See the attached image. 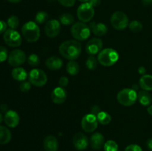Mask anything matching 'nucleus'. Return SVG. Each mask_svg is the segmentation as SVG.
<instances>
[{
  "label": "nucleus",
  "mask_w": 152,
  "mask_h": 151,
  "mask_svg": "<svg viewBox=\"0 0 152 151\" xmlns=\"http://www.w3.org/2000/svg\"><path fill=\"white\" fill-rule=\"evenodd\" d=\"M59 53L62 57L68 60H75L81 54V44L77 40H68L59 46Z\"/></svg>",
  "instance_id": "nucleus-1"
},
{
  "label": "nucleus",
  "mask_w": 152,
  "mask_h": 151,
  "mask_svg": "<svg viewBox=\"0 0 152 151\" xmlns=\"http://www.w3.org/2000/svg\"><path fill=\"white\" fill-rule=\"evenodd\" d=\"M22 34L26 41L35 42L40 37V29L36 22L30 21L22 26Z\"/></svg>",
  "instance_id": "nucleus-2"
},
{
  "label": "nucleus",
  "mask_w": 152,
  "mask_h": 151,
  "mask_svg": "<svg viewBox=\"0 0 152 151\" xmlns=\"http://www.w3.org/2000/svg\"><path fill=\"white\" fill-rule=\"evenodd\" d=\"M118 53L112 48H105L98 53L97 60L102 66H112L118 61Z\"/></svg>",
  "instance_id": "nucleus-3"
},
{
  "label": "nucleus",
  "mask_w": 152,
  "mask_h": 151,
  "mask_svg": "<svg viewBox=\"0 0 152 151\" xmlns=\"http://www.w3.org/2000/svg\"><path fill=\"white\" fill-rule=\"evenodd\" d=\"M72 36L78 41H85L91 35V28L85 22H76L72 25L71 29Z\"/></svg>",
  "instance_id": "nucleus-4"
},
{
  "label": "nucleus",
  "mask_w": 152,
  "mask_h": 151,
  "mask_svg": "<svg viewBox=\"0 0 152 151\" xmlns=\"http://www.w3.org/2000/svg\"><path fill=\"white\" fill-rule=\"evenodd\" d=\"M117 99L121 105L126 107L132 106L137 100V93L136 90L132 88H125L117 93Z\"/></svg>",
  "instance_id": "nucleus-5"
},
{
  "label": "nucleus",
  "mask_w": 152,
  "mask_h": 151,
  "mask_svg": "<svg viewBox=\"0 0 152 151\" xmlns=\"http://www.w3.org/2000/svg\"><path fill=\"white\" fill-rule=\"evenodd\" d=\"M113 28L117 30L126 29L129 25V20L127 15L122 11H116L111 15L110 19Z\"/></svg>",
  "instance_id": "nucleus-6"
},
{
  "label": "nucleus",
  "mask_w": 152,
  "mask_h": 151,
  "mask_svg": "<svg viewBox=\"0 0 152 151\" xmlns=\"http://www.w3.org/2000/svg\"><path fill=\"white\" fill-rule=\"evenodd\" d=\"M3 38L7 45L11 47H17L22 44V36L16 30L7 29L3 33Z\"/></svg>",
  "instance_id": "nucleus-7"
},
{
  "label": "nucleus",
  "mask_w": 152,
  "mask_h": 151,
  "mask_svg": "<svg viewBox=\"0 0 152 151\" xmlns=\"http://www.w3.org/2000/svg\"><path fill=\"white\" fill-rule=\"evenodd\" d=\"M77 17L81 22H90L94 16V8L88 2L83 3L77 9Z\"/></svg>",
  "instance_id": "nucleus-8"
},
{
  "label": "nucleus",
  "mask_w": 152,
  "mask_h": 151,
  "mask_svg": "<svg viewBox=\"0 0 152 151\" xmlns=\"http://www.w3.org/2000/svg\"><path fill=\"white\" fill-rule=\"evenodd\" d=\"M29 81L36 87H42L47 83L48 76L45 73L40 69H33L28 75Z\"/></svg>",
  "instance_id": "nucleus-9"
},
{
  "label": "nucleus",
  "mask_w": 152,
  "mask_h": 151,
  "mask_svg": "<svg viewBox=\"0 0 152 151\" xmlns=\"http://www.w3.org/2000/svg\"><path fill=\"white\" fill-rule=\"evenodd\" d=\"M26 59L27 56L25 52L20 49H16L10 52V54L8 55L7 62L12 67L17 68L25 63Z\"/></svg>",
  "instance_id": "nucleus-10"
},
{
  "label": "nucleus",
  "mask_w": 152,
  "mask_h": 151,
  "mask_svg": "<svg viewBox=\"0 0 152 151\" xmlns=\"http://www.w3.org/2000/svg\"><path fill=\"white\" fill-rule=\"evenodd\" d=\"M98 126V120L95 115L92 113L86 114L81 121V127L85 132L92 133L94 131Z\"/></svg>",
  "instance_id": "nucleus-11"
},
{
  "label": "nucleus",
  "mask_w": 152,
  "mask_h": 151,
  "mask_svg": "<svg viewBox=\"0 0 152 151\" xmlns=\"http://www.w3.org/2000/svg\"><path fill=\"white\" fill-rule=\"evenodd\" d=\"M61 30V23L56 19H51L46 22L45 33L49 38H55L59 34Z\"/></svg>",
  "instance_id": "nucleus-12"
},
{
  "label": "nucleus",
  "mask_w": 152,
  "mask_h": 151,
  "mask_svg": "<svg viewBox=\"0 0 152 151\" xmlns=\"http://www.w3.org/2000/svg\"><path fill=\"white\" fill-rule=\"evenodd\" d=\"M103 42L102 40L99 38H94L89 40L86 46V50L88 54L91 56H94L102 50Z\"/></svg>",
  "instance_id": "nucleus-13"
},
{
  "label": "nucleus",
  "mask_w": 152,
  "mask_h": 151,
  "mask_svg": "<svg viewBox=\"0 0 152 151\" xmlns=\"http://www.w3.org/2000/svg\"><path fill=\"white\" fill-rule=\"evenodd\" d=\"M88 144V139L84 133H77L73 137V144L78 150H85L87 149Z\"/></svg>",
  "instance_id": "nucleus-14"
},
{
  "label": "nucleus",
  "mask_w": 152,
  "mask_h": 151,
  "mask_svg": "<svg viewBox=\"0 0 152 151\" xmlns=\"http://www.w3.org/2000/svg\"><path fill=\"white\" fill-rule=\"evenodd\" d=\"M4 121L7 127L14 128L19 123V114L16 111L8 110L4 115Z\"/></svg>",
  "instance_id": "nucleus-15"
},
{
  "label": "nucleus",
  "mask_w": 152,
  "mask_h": 151,
  "mask_svg": "<svg viewBox=\"0 0 152 151\" xmlns=\"http://www.w3.org/2000/svg\"><path fill=\"white\" fill-rule=\"evenodd\" d=\"M67 99V92L64 87H56L52 91L51 99L53 103L56 105H61L64 103Z\"/></svg>",
  "instance_id": "nucleus-16"
},
{
  "label": "nucleus",
  "mask_w": 152,
  "mask_h": 151,
  "mask_svg": "<svg viewBox=\"0 0 152 151\" xmlns=\"http://www.w3.org/2000/svg\"><path fill=\"white\" fill-rule=\"evenodd\" d=\"M89 143L92 149L98 150L101 149L105 144V138L102 133L96 132L91 135Z\"/></svg>",
  "instance_id": "nucleus-17"
},
{
  "label": "nucleus",
  "mask_w": 152,
  "mask_h": 151,
  "mask_svg": "<svg viewBox=\"0 0 152 151\" xmlns=\"http://www.w3.org/2000/svg\"><path fill=\"white\" fill-rule=\"evenodd\" d=\"M43 147L45 151H57L59 148V142L55 136L49 135L45 138L43 141Z\"/></svg>",
  "instance_id": "nucleus-18"
},
{
  "label": "nucleus",
  "mask_w": 152,
  "mask_h": 151,
  "mask_svg": "<svg viewBox=\"0 0 152 151\" xmlns=\"http://www.w3.org/2000/svg\"><path fill=\"white\" fill-rule=\"evenodd\" d=\"M91 30L96 36H102L108 32V27L104 23H96V22H91L89 25Z\"/></svg>",
  "instance_id": "nucleus-19"
},
{
  "label": "nucleus",
  "mask_w": 152,
  "mask_h": 151,
  "mask_svg": "<svg viewBox=\"0 0 152 151\" xmlns=\"http://www.w3.org/2000/svg\"><path fill=\"white\" fill-rule=\"evenodd\" d=\"M45 65L49 70H58L63 65V62L58 56H50L45 61Z\"/></svg>",
  "instance_id": "nucleus-20"
},
{
  "label": "nucleus",
  "mask_w": 152,
  "mask_h": 151,
  "mask_svg": "<svg viewBox=\"0 0 152 151\" xmlns=\"http://www.w3.org/2000/svg\"><path fill=\"white\" fill-rule=\"evenodd\" d=\"M11 76L13 79H15L16 81H25V79L28 77V73L24 68L17 67L12 70Z\"/></svg>",
  "instance_id": "nucleus-21"
},
{
  "label": "nucleus",
  "mask_w": 152,
  "mask_h": 151,
  "mask_svg": "<svg viewBox=\"0 0 152 151\" xmlns=\"http://www.w3.org/2000/svg\"><path fill=\"white\" fill-rule=\"evenodd\" d=\"M11 140V132L7 127L0 125V144H6Z\"/></svg>",
  "instance_id": "nucleus-22"
},
{
  "label": "nucleus",
  "mask_w": 152,
  "mask_h": 151,
  "mask_svg": "<svg viewBox=\"0 0 152 151\" xmlns=\"http://www.w3.org/2000/svg\"><path fill=\"white\" fill-rule=\"evenodd\" d=\"M140 87L145 91L152 90V76L143 75L140 78Z\"/></svg>",
  "instance_id": "nucleus-23"
},
{
  "label": "nucleus",
  "mask_w": 152,
  "mask_h": 151,
  "mask_svg": "<svg viewBox=\"0 0 152 151\" xmlns=\"http://www.w3.org/2000/svg\"><path fill=\"white\" fill-rule=\"evenodd\" d=\"M137 99L140 103L143 106L151 105L152 102L151 96L148 93V91H145V90H141L137 93Z\"/></svg>",
  "instance_id": "nucleus-24"
},
{
  "label": "nucleus",
  "mask_w": 152,
  "mask_h": 151,
  "mask_svg": "<svg viewBox=\"0 0 152 151\" xmlns=\"http://www.w3.org/2000/svg\"><path fill=\"white\" fill-rule=\"evenodd\" d=\"M66 70L69 75L75 76L80 72V65L75 60H71L67 64Z\"/></svg>",
  "instance_id": "nucleus-25"
},
{
  "label": "nucleus",
  "mask_w": 152,
  "mask_h": 151,
  "mask_svg": "<svg viewBox=\"0 0 152 151\" xmlns=\"http://www.w3.org/2000/svg\"><path fill=\"white\" fill-rule=\"evenodd\" d=\"M98 122L100 123L102 125L108 124L111 121V116L109 113L105 111H100L96 115Z\"/></svg>",
  "instance_id": "nucleus-26"
},
{
  "label": "nucleus",
  "mask_w": 152,
  "mask_h": 151,
  "mask_svg": "<svg viewBox=\"0 0 152 151\" xmlns=\"http://www.w3.org/2000/svg\"><path fill=\"white\" fill-rule=\"evenodd\" d=\"M74 18L72 14L68 13H62L59 16V22L64 25H70L74 23Z\"/></svg>",
  "instance_id": "nucleus-27"
},
{
  "label": "nucleus",
  "mask_w": 152,
  "mask_h": 151,
  "mask_svg": "<svg viewBox=\"0 0 152 151\" xmlns=\"http://www.w3.org/2000/svg\"><path fill=\"white\" fill-rule=\"evenodd\" d=\"M129 28L132 32L139 33L142 30V25L140 21L134 20L129 23Z\"/></svg>",
  "instance_id": "nucleus-28"
},
{
  "label": "nucleus",
  "mask_w": 152,
  "mask_h": 151,
  "mask_svg": "<svg viewBox=\"0 0 152 151\" xmlns=\"http://www.w3.org/2000/svg\"><path fill=\"white\" fill-rule=\"evenodd\" d=\"M98 63H99V62H98L97 59L94 56H91L86 60V65L88 69L91 70H93L96 69L98 65Z\"/></svg>",
  "instance_id": "nucleus-29"
},
{
  "label": "nucleus",
  "mask_w": 152,
  "mask_h": 151,
  "mask_svg": "<svg viewBox=\"0 0 152 151\" xmlns=\"http://www.w3.org/2000/svg\"><path fill=\"white\" fill-rule=\"evenodd\" d=\"M7 25L10 29L16 30L19 25V20L16 16H11L7 19Z\"/></svg>",
  "instance_id": "nucleus-30"
},
{
  "label": "nucleus",
  "mask_w": 152,
  "mask_h": 151,
  "mask_svg": "<svg viewBox=\"0 0 152 151\" xmlns=\"http://www.w3.org/2000/svg\"><path fill=\"white\" fill-rule=\"evenodd\" d=\"M105 151H118V144L115 141L108 140L104 144Z\"/></svg>",
  "instance_id": "nucleus-31"
},
{
  "label": "nucleus",
  "mask_w": 152,
  "mask_h": 151,
  "mask_svg": "<svg viewBox=\"0 0 152 151\" xmlns=\"http://www.w3.org/2000/svg\"><path fill=\"white\" fill-rule=\"evenodd\" d=\"M48 15L45 11H39L37 13L35 16V21L38 24H42L47 21Z\"/></svg>",
  "instance_id": "nucleus-32"
},
{
  "label": "nucleus",
  "mask_w": 152,
  "mask_h": 151,
  "mask_svg": "<svg viewBox=\"0 0 152 151\" xmlns=\"http://www.w3.org/2000/svg\"><path fill=\"white\" fill-rule=\"evenodd\" d=\"M28 62L31 66L37 67L39 65L40 59L37 54H35V53H32V54H31L29 56H28Z\"/></svg>",
  "instance_id": "nucleus-33"
},
{
  "label": "nucleus",
  "mask_w": 152,
  "mask_h": 151,
  "mask_svg": "<svg viewBox=\"0 0 152 151\" xmlns=\"http://www.w3.org/2000/svg\"><path fill=\"white\" fill-rule=\"evenodd\" d=\"M19 87H20L21 91L23 93H27L31 90V83L29 81H23L21 82Z\"/></svg>",
  "instance_id": "nucleus-34"
},
{
  "label": "nucleus",
  "mask_w": 152,
  "mask_h": 151,
  "mask_svg": "<svg viewBox=\"0 0 152 151\" xmlns=\"http://www.w3.org/2000/svg\"><path fill=\"white\" fill-rule=\"evenodd\" d=\"M8 58L7 50L3 46H0V63L4 62Z\"/></svg>",
  "instance_id": "nucleus-35"
},
{
  "label": "nucleus",
  "mask_w": 152,
  "mask_h": 151,
  "mask_svg": "<svg viewBox=\"0 0 152 151\" xmlns=\"http://www.w3.org/2000/svg\"><path fill=\"white\" fill-rule=\"evenodd\" d=\"M58 1L64 7H71L74 5L76 0H58Z\"/></svg>",
  "instance_id": "nucleus-36"
},
{
  "label": "nucleus",
  "mask_w": 152,
  "mask_h": 151,
  "mask_svg": "<svg viewBox=\"0 0 152 151\" xmlns=\"http://www.w3.org/2000/svg\"><path fill=\"white\" fill-rule=\"evenodd\" d=\"M125 151H142V150L141 147L139 146V145L132 144H130L126 147Z\"/></svg>",
  "instance_id": "nucleus-37"
},
{
  "label": "nucleus",
  "mask_w": 152,
  "mask_h": 151,
  "mask_svg": "<svg viewBox=\"0 0 152 151\" xmlns=\"http://www.w3.org/2000/svg\"><path fill=\"white\" fill-rule=\"evenodd\" d=\"M68 78H67L66 76H62L59 80V87H65L68 86Z\"/></svg>",
  "instance_id": "nucleus-38"
},
{
  "label": "nucleus",
  "mask_w": 152,
  "mask_h": 151,
  "mask_svg": "<svg viewBox=\"0 0 152 151\" xmlns=\"http://www.w3.org/2000/svg\"><path fill=\"white\" fill-rule=\"evenodd\" d=\"M7 22L0 20V34H2L7 30Z\"/></svg>",
  "instance_id": "nucleus-39"
},
{
  "label": "nucleus",
  "mask_w": 152,
  "mask_h": 151,
  "mask_svg": "<svg viewBox=\"0 0 152 151\" xmlns=\"http://www.w3.org/2000/svg\"><path fill=\"white\" fill-rule=\"evenodd\" d=\"M100 108L99 107L97 106V105H94V106L92 107L91 108V113L94 114V115H95L96 116L97 115V114L99 113V112H100Z\"/></svg>",
  "instance_id": "nucleus-40"
},
{
  "label": "nucleus",
  "mask_w": 152,
  "mask_h": 151,
  "mask_svg": "<svg viewBox=\"0 0 152 151\" xmlns=\"http://www.w3.org/2000/svg\"><path fill=\"white\" fill-rule=\"evenodd\" d=\"M101 2V0H89L88 3L92 6L93 7H97Z\"/></svg>",
  "instance_id": "nucleus-41"
},
{
  "label": "nucleus",
  "mask_w": 152,
  "mask_h": 151,
  "mask_svg": "<svg viewBox=\"0 0 152 151\" xmlns=\"http://www.w3.org/2000/svg\"><path fill=\"white\" fill-rule=\"evenodd\" d=\"M0 110H1L2 113L7 112V111L8 110V107H7V105H4V104L1 105V106H0Z\"/></svg>",
  "instance_id": "nucleus-42"
},
{
  "label": "nucleus",
  "mask_w": 152,
  "mask_h": 151,
  "mask_svg": "<svg viewBox=\"0 0 152 151\" xmlns=\"http://www.w3.org/2000/svg\"><path fill=\"white\" fill-rule=\"evenodd\" d=\"M145 68H144V67H140L139 69H138V72H139L140 74H141V75H145Z\"/></svg>",
  "instance_id": "nucleus-43"
},
{
  "label": "nucleus",
  "mask_w": 152,
  "mask_h": 151,
  "mask_svg": "<svg viewBox=\"0 0 152 151\" xmlns=\"http://www.w3.org/2000/svg\"><path fill=\"white\" fill-rule=\"evenodd\" d=\"M146 145H147V147H148V149L152 150V139H148V141H147L146 142Z\"/></svg>",
  "instance_id": "nucleus-44"
},
{
  "label": "nucleus",
  "mask_w": 152,
  "mask_h": 151,
  "mask_svg": "<svg viewBox=\"0 0 152 151\" xmlns=\"http://www.w3.org/2000/svg\"><path fill=\"white\" fill-rule=\"evenodd\" d=\"M142 2L145 6H150L152 4V0H142Z\"/></svg>",
  "instance_id": "nucleus-45"
},
{
  "label": "nucleus",
  "mask_w": 152,
  "mask_h": 151,
  "mask_svg": "<svg viewBox=\"0 0 152 151\" xmlns=\"http://www.w3.org/2000/svg\"><path fill=\"white\" fill-rule=\"evenodd\" d=\"M147 111H148V114H149V115H152V105L148 106V109H147Z\"/></svg>",
  "instance_id": "nucleus-46"
},
{
  "label": "nucleus",
  "mask_w": 152,
  "mask_h": 151,
  "mask_svg": "<svg viewBox=\"0 0 152 151\" xmlns=\"http://www.w3.org/2000/svg\"><path fill=\"white\" fill-rule=\"evenodd\" d=\"M7 1L10 3H19L22 1V0H7Z\"/></svg>",
  "instance_id": "nucleus-47"
},
{
  "label": "nucleus",
  "mask_w": 152,
  "mask_h": 151,
  "mask_svg": "<svg viewBox=\"0 0 152 151\" xmlns=\"http://www.w3.org/2000/svg\"><path fill=\"white\" fill-rule=\"evenodd\" d=\"M4 121V115H2V113L0 112V124Z\"/></svg>",
  "instance_id": "nucleus-48"
},
{
  "label": "nucleus",
  "mask_w": 152,
  "mask_h": 151,
  "mask_svg": "<svg viewBox=\"0 0 152 151\" xmlns=\"http://www.w3.org/2000/svg\"><path fill=\"white\" fill-rule=\"evenodd\" d=\"M80 1H82V2L83 3H86V2H88L89 0H79Z\"/></svg>",
  "instance_id": "nucleus-49"
}]
</instances>
